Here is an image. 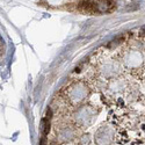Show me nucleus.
Wrapping results in <instances>:
<instances>
[{
    "label": "nucleus",
    "mask_w": 145,
    "mask_h": 145,
    "mask_svg": "<svg viewBox=\"0 0 145 145\" xmlns=\"http://www.w3.org/2000/svg\"><path fill=\"white\" fill-rule=\"evenodd\" d=\"M42 127H43V134L46 135L48 132H49V130H50V122H49V120H48V118L43 120Z\"/></svg>",
    "instance_id": "obj_1"
}]
</instances>
